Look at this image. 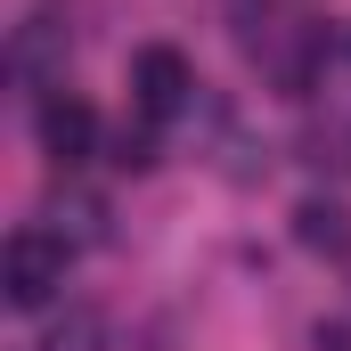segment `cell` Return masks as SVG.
Segmentation results:
<instances>
[{
  "instance_id": "cell-1",
  "label": "cell",
  "mask_w": 351,
  "mask_h": 351,
  "mask_svg": "<svg viewBox=\"0 0 351 351\" xmlns=\"http://www.w3.org/2000/svg\"><path fill=\"white\" fill-rule=\"evenodd\" d=\"M0 286H8L16 311H41V302L66 286V237H49V229H16L8 254H0Z\"/></svg>"
},
{
  "instance_id": "cell-2",
  "label": "cell",
  "mask_w": 351,
  "mask_h": 351,
  "mask_svg": "<svg viewBox=\"0 0 351 351\" xmlns=\"http://www.w3.org/2000/svg\"><path fill=\"white\" fill-rule=\"evenodd\" d=\"M188 90H196V74H188V58L180 49H139L131 58V98H139V114H156V123H172L180 106H188Z\"/></svg>"
},
{
  "instance_id": "cell-3",
  "label": "cell",
  "mask_w": 351,
  "mask_h": 351,
  "mask_svg": "<svg viewBox=\"0 0 351 351\" xmlns=\"http://www.w3.org/2000/svg\"><path fill=\"white\" fill-rule=\"evenodd\" d=\"M90 139H98V114H90L82 98H49V106H41V147H49L58 164H82Z\"/></svg>"
},
{
  "instance_id": "cell-4",
  "label": "cell",
  "mask_w": 351,
  "mask_h": 351,
  "mask_svg": "<svg viewBox=\"0 0 351 351\" xmlns=\"http://www.w3.org/2000/svg\"><path fill=\"white\" fill-rule=\"evenodd\" d=\"M302 237H311V245H351V229H343L335 204H302Z\"/></svg>"
},
{
  "instance_id": "cell-5",
  "label": "cell",
  "mask_w": 351,
  "mask_h": 351,
  "mask_svg": "<svg viewBox=\"0 0 351 351\" xmlns=\"http://www.w3.org/2000/svg\"><path fill=\"white\" fill-rule=\"evenodd\" d=\"M41 351H98V319H90V311H82V319H66Z\"/></svg>"
},
{
  "instance_id": "cell-6",
  "label": "cell",
  "mask_w": 351,
  "mask_h": 351,
  "mask_svg": "<svg viewBox=\"0 0 351 351\" xmlns=\"http://www.w3.org/2000/svg\"><path fill=\"white\" fill-rule=\"evenodd\" d=\"M114 164H123V172H147V164H156V139L123 131V139H114Z\"/></svg>"
}]
</instances>
